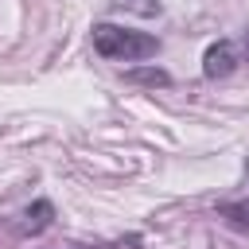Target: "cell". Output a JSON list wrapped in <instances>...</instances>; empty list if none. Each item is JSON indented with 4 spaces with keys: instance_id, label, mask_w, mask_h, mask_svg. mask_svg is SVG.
<instances>
[{
    "instance_id": "52a82bcc",
    "label": "cell",
    "mask_w": 249,
    "mask_h": 249,
    "mask_svg": "<svg viewBox=\"0 0 249 249\" xmlns=\"http://www.w3.org/2000/svg\"><path fill=\"white\" fill-rule=\"evenodd\" d=\"M241 58L249 62V35H245V43H241Z\"/></svg>"
},
{
    "instance_id": "5b68a950",
    "label": "cell",
    "mask_w": 249,
    "mask_h": 249,
    "mask_svg": "<svg viewBox=\"0 0 249 249\" xmlns=\"http://www.w3.org/2000/svg\"><path fill=\"white\" fill-rule=\"evenodd\" d=\"M117 8H128V12H136V16H160L163 12V4L160 0H113Z\"/></svg>"
},
{
    "instance_id": "277c9868",
    "label": "cell",
    "mask_w": 249,
    "mask_h": 249,
    "mask_svg": "<svg viewBox=\"0 0 249 249\" xmlns=\"http://www.w3.org/2000/svg\"><path fill=\"white\" fill-rule=\"evenodd\" d=\"M218 218H226L233 230H249V202H222Z\"/></svg>"
},
{
    "instance_id": "7a4b0ae2",
    "label": "cell",
    "mask_w": 249,
    "mask_h": 249,
    "mask_svg": "<svg viewBox=\"0 0 249 249\" xmlns=\"http://www.w3.org/2000/svg\"><path fill=\"white\" fill-rule=\"evenodd\" d=\"M237 62H245V58H241V43L218 39V43H210L206 54H202V74H206V78H226V74L237 70Z\"/></svg>"
},
{
    "instance_id": "3957f363",
    "label": "cell",
    "mask_w": 249,
    "mask_h": 249,
    "mask_svg": "<svg viewBox=\"0 0 249 249\" xmlns=\"http://www.w3.org/2000/svg\"><path fill=\"white\" fill-rule=\"evenodd\" d=\"M51 222H54V206H51L47 198H35L27 210H19V218H16V233H19V237H39Z\"/></svg>"
},
{
    "instance_id": "8992f818",
    "label": "cell",
    "mask_w": 249,
    "mask_h": 249,
    "mask_svg": "<svg viewBox=\"0 0 249 249\" xmlns=\"http://www.w3.org/2000/svg\"><path fill=\"white\" fill-rule=\"evenodd\" d=\"M70 249H117V245H70Z\"/></svg>"
},
{
    "instance_id": "6da1fadb",
    "label": "cell",
    "mask_w": 249,
    "mask_h": 249,
    "mask_svg": "<svg viewBox=\"0 0 249 249\" xmlns=\"http://www.w3.org/2000/svg\"><path fill=\"white\" fill-rule=\"evenodd\" d=\"M93 51L109 62H140L160 51V39L148 31H132L121 23H97L93 27Z\"/></svg>"
}]
</instances>
